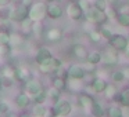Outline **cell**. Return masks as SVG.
<instances>
[{
    "label": "cell",
    "instance_id": "obj_33",
    "mask_svg": "<svg viewBox=\"0 0 129 117\" xmlns=\"http://www.w3.org/2000/svg\"><path fill=\"white\" fill-rule=\"evenodd\" d=\"M79 6H81V8L83 10V12H87L90 8H92V4L89 3V0H78Z\"/></svg>",
    "mask_w": 129,
    "mask_h": 117
},
{
    "label": "cell",
    "instance_id": "obj_31",
    "mask_svg": "<svg viewBox=\"0 0 129 117\" xmlns=\"http://www.w3.org/2000/svg\"><path fill=\"white\" fill-rule=\"evenodd\" d=\"M89 37H90V40H92L93 43H97V42H100V39L103 36H101L100 30H92L89 33Z\"/></svg>",
    "mask_w": 129,
    "mask_h": 117
},
{
    "label": "cell",
    "instance_id": "obj_8",
    "mask_svg": "<svg viewBox=\"0 0 129 117\" xmlns=\"http://www.w3.org/2000/svg\"><path fill=\"white\" fill-rule=\"evenodd\" d=\"M42 90H43V86H42V83H40L39 80H34V78H31V80H28L25 83V92L29 94L31 96H34L35 94L40 92Z\"/></svg>",
    "mask_w": 129,
    "mask_h": 117
},
{
    "label": "cell",
    "instance_id": "obj_23",
    "mask_svg": "<svg viewBox=\"0 0 129 117\" xmlns=\"http://www.w3.org/2000/svg\"><path fill=\"white\" fill-rule=\"evenodd\" d=\"M103 61L106 64V66H111V65H115L118 62V56L114 52H107L106 56L103 58Z\"/></svg>",
    "mask_w": 129,
    "mask_h": 117
},
{
    "label": "cell",
    "instance_id": "obj_14",
    "mask_svg": "<svg viewBox=\"0 0 129 117\" xmlns=\"http://www.w3.org/2000/svg\"><path fill=\"white\" fill-rule=\"evenodd\" d=\"M31 100H32L31 95L26 94V92H20L15 98V103H17L18 108H26L31 103Z\"/></svg>",
    "mask_w": 129,
    "mask_h": 117
},
{
    "label": "cell",
    "instance_id": "obj_46",
    "mask_svg": "<svg viewBox=\"0 0 129 117\" xmlns=\"http://www.w3.org/2000/svg\"><path fill=\"white\" fill-rule=\"evenodd\" d=\"M71 2H78V0H71Z\"/></svg>",
    "mask_w": 129,
    "mask_h": 117
},
{
    "label": "cell",
    "instance_id": "obj_10",
    "mask_svg": "<svg viewBox=\"0 0 129 117\" xmlns=\"http://www.w3.org/2000/svg\"><path fill=\"white\" fill-rule=\"evenodd\" d=\"M107 87H108V84H107V81L104 80V78L101 77H94L92 81V90L96 92V94H101V92H104L107 90Z\"/></svg>",
    "mask_w": 129,
    "mask_h": 117
},
{
    "label": "cell",
    "instance_id": "obj_24",
    "mask_svg": "<svg viewBox=\"0 0 129 117\" xmlns=\"http://www.w3.org/2000/svg\"><path fill=\"white\" fill-rule=\"evenodd\" d=\"M46 99H49V96H47V91H45V90H42L40 92H38L32 96V100L35 103H45Z\"/></svg>",
    "mask_w": 129,
    "mask_h": 117
},
{
    "label": "cell",
    "instance_id": "obj_20",
    "mask_svg": "<svg viewBox=\"0 0 129 117\" xmlns=\"http://www.w3.org/2000/svg\"><path fill=\"white\" fill-rule=\"evenodd\" d=\"M115 21H117L118 25L123 26V28H128L129 26V12H118Z\"/></svg>",
    "mask_w": 129,
    "mask_h": 117
},
{
    "label": "cell",
    "instance_id": "obj_4",
    "mask_svg": "<svg viewBox=\"0 0 129 117\" xmlns=\"http://www.w3.org/2000/svg\"><path fill=\"white\" fill-rule=\"evenodd\" d=\"M26 18H29V7L24 6V4H20L14 10H11V14H10V20L11 21H14V22H22Z\"/></svg>",
    "mask_w": 129,
    "mask_h": 117
},
{
    "label": "cell",
    "instance_id": "obj_38",
    "mask_svg": "<svg viewBox=\"0 0 129 117\" xmlns=\"http://www.w3.org/2000/svg\"><path fill=\"white\" fill-rule=\"evenodd\" d=\"M21 4H24V6H26V7H31L32 4H34V0H22Z\"/></svg>",
    "mask_w": 129,
    "mask_h": 117
},
{
    "label": "cell",
    "instance_id": "obj_42",
    "mask_svg": "<svg viewBox=\"0 0 129 117\" xmlns=\"http://www.w3.org/2000/svg\"><path fill=\"white\" fill-rule=\"evenodd\" d=\"M39 2H45V3H53L54 0H39Z\"/></svg>",
    "mask_w": 129,
    "mask_h": 117
},
{
    "label": "cell",
    "instance_id": "obj_17",
    "mask_svg": "<svg viewBox=\"0 0 129 117\" xmlns=\"http://www.w3.org/2000/svg\"><path fill=\"white\" fill-rule=\"evenodd\" d=\"M72 52H74V55H75L76 58H79V59H86L87 55H89L87 50L85 48V46H82V44H75L74 46Z\"/></svg>",
    "mask_w": 129,
    "mask_h": 117
},
{
    "label": "cell",
    "instance_id": "obj_21",
    "mask_svg": "<svg viewBox=\"0 0 129 117\" xmlns=\"http://www.w3.org/2000/svg\"><path fill=\"white\" fill-rule=\"evenodd\" d=\"M86 61H87V64L97 65V64H100V62L103 61V55H101L99 51H93V52H90L89 55H87Z\"/></svg>",
    "mask_w": 129,
    "mask_h": 117
},
{
    "label": "cell",
    "instance_id": "obj_22",
    "mask_svg": "<svg viewBox=\"0 0 129 117\" xmlns=\"http://www.w3.org/2000/svg\"><path fill=\"white\" fill-rule=\"evenodd\" d=\"M46 108L43 106V103H35L34 109H32V114L35 117H43L46 114Z\"/></svg>",
    "mask_w": 129,
    "mask_h": 117
},
{
    "label": "cell",
    "instance_id": "obj_30",
    "mask_svg": "<svg viewBox=\"0 0 129 117\" xmlns=\"http://www.w3.org/2000/svg\"><path fill=\"white\" fill-rule=\"evenodd\" d=\"M107 4H108L107 0H96L94 2V7L97 10H101V11H106L107 10Z\"/></svg>",
    "mask_w": 129,
    "mask_h": 117
},
{
    "label": "cell",
    "instance_id": "obj_15",
    "mask_svg": "<svg viewBox=\"0 0 129 117\" xmlns=\"http://www.w3.org/2000/svg\"><path fill=\"white\" fill-rule=\"evenodd\" d=\"M78 100H79V103H81V106L83 109H87V110H90V108H92V105L94 103V99H93L92 96H90L89 94H79V96H78Z\"/></svg>",
    "mask_w": 129,
    "mask_h": 117
},
{
    "label": "cell",
    "instance_id": "obj_26",
    "mask_svg": "<svg viewBox=\"0 0 129 117\" xmlns=\"http://www.w3.org/2000/svg\"><path fill=\"white\" fill-rule=\"evenodd\" d=\"M10 40H11V34L7 32H0V46H10Z\"/></svg>",
    "mask_w": 129,
    "mask_h": 117
},
{
    "label": "cell",
    "instance_id": "obj_43",
    "mask_svg": "<svg viewBox=\"0 0 129 117\" xmlns=\"http://www.w3.org/2000/svg\"><path fill=\"white\" fill-rule=\"evenodd\" d=\"M107 2H108V3H111V4H115L118 0H107Z\"/></svg>",
    "mask_w": 129,
    "mask_h": 117
},
{
    "label": "cell",
    "instance_id": "obj_18",
    "mask_svg": "<svg viewBox=\"0 0 129 117\" xmlns=\"http://www.w3.org/2000/svg\"><path fill=\"white\" fill-rule=\"evenodd\" d=\"M114 100L122 103L123 106H129V88H125L122 92L117 94V96L114 98Z\"/></svg>",
    "mask_w": 129,
    "mask_h": 117
},
{
    "label": "cell",
    "instance_id": "obj_5",
    "mask_svg": "<svg viewBox=\"0 0 129 117\" xmlns=\"http://www.w3.org/2000/svg\"><path fill=\"white\" fill-rule=\"evenodd\" d=\"M110 46H111L112 50L115 51H125L126 46L129 44V40L126 39L123 34H119V33H115L111 39L108 40Z\"/></svg>",
    "mask_w": 129,
    "mask_h": 117
},
{
    "label": "cell",
    "instance_id": "obj_13",
    "mask_svg": "<svg viewBox=\"0 0 129 117\" xmlns=\"http://www.w3.org/2000/svg\"><path fill=\"white\" fill-rule=\"evenodd\" d=\"M46 37H47V40L51 42V43H58L60 40L62 39V30L58 29V28H51V29L47 30Z\"/></svg>",
    "mask_w": 129,
    "mask_h": 117
},
{
    "label": "cell",
    "instance_id": "obj_3",
    "mask_svg": "<svg viewBox=\"0 0 129 117\" xmlns=\"http://www.w3.org/2000/svg\"><path fill=\"white\" fill-rule=\"evenodd\" d=\"M71 110H72V105L65 99H58L54 103L53 108H51L53 116H61V117H65L68 114H71Z\"/></svg>",
    "mask_w": 129,
    "mask_h": 117
},
{
    "label": "cell",
    "instance_id": "obj_27",
    "mask_svg": "<svg viewBox=\"0 0 129 117\" xmlns=\"http://www.w3.org/2000/svg\"><path fill=\"white\" fill-rule=\"evenodd\" d=\"M111 77L115 83H122L123 80H126L125 74H123V70H115V72H112Z\"/></svg>",
    "mask_w": 129,
    "mask_h": 117
},
{
    "label": "cell",
    "instance_id": "obj_19",
    "mask_svg": "<svg viewBox=\"0 0 129 117\" xmlns=\"http://www.w3.org/2000/svg\"><path fill=\"white\" fill-rule=\"evenodd\" d=\"M90 113H92L94 117H104L106 116V110H104V108L99 102H96V100H94V103L92 105V108H90Z\"/></svg>",
    "mask_w": 129,
    "mask_h": 117
},
{
    "label": "cell",
    "instance_id": "obj_36",
    "mask_svg": "<svg viewBox=\"0 0 129 117\" xmlns=\"http://www.w3.org/2000/svg\"><path fill=\"white\" fill-rule=\"evenodd\" d=\"M119 12H129V3H123L119 6Z\"/></svg>",
    "mask_w": 129,
    "mask_h": 117
},
{
    "label": "cell",
    "instance_id": "obj_7",
    "mask_svg": "<svg viewBox=\"0 0 129 117\" xmlns=\"http://www.w3.org/2000/svg\"><path fill=\"white\" fill-rule=\"evenodd\" d=\"M85 74H86V70L82 66H79V65H72V66L68 68V78H72V80H83Z\"/></svg>",
    "mask_w": 129,
    "mask_h": 117
},
{
    "label": "cell",
    "instance_id": "obj_41",
    "mask_svg": "<svg viewBox=\"0 0 129 117\" xmlns=\"http://www.w3.org/2000/svg\"><path fill=\"white\" fill-rule=\"evenodd\" d=\"M2 88H3V80H2V76H0V91H2Z\"/></svg>",
    "mask_w": 129,
    "mask_h": 117
},
{
    "label": "cell",
    "instance_id": "obj_29",
    "mask_svg": "<svg viewBox=\"0 0 129 117\" xmlns=\"http://www.w3.org/2000/svg\"><path fill=\"white\" fill-rule=\"evenodd\" d=\"M104 92H106V96L108 98V99H112V100H114V98L117 96V94H118L117 88H115L114 86H110V84H108V87H107V90Z\"/></svg>",
    "mask_w": 129,
    "mask_h": 117
},
{
    "label": "cell",
    "instance_id": "obj_1",
    "mask_svg": "<svg viewBox=\"0 0 129 117\" xmlns=\"http://www.w3.org/2000/svg\"><path fill=\"white\" fill-rule=\"evenodd\" d=\"M47 15V4L45 2H38L29 7V18L34 22H40Z\"/></svg>",
    "mask_w": 129,
    "mask_h": 117
},
{
    "label": "cell",
    "instance_id": "obj_2",
    "mask_svg": "<svg viewBox=\"0 0 129 117\" xmlns=\"http://www.w3.org/2000/svg\"><path fill=\"white\" fill-rule=\"evenodd\" d=\"M85 18H86L89 22L96 24V25H103V24H106L107 21L110 20L106 11L97 10L96 7H92L87 12H85Z\"/></svg>",
    "mask_w": 129,
    "mask_h": 117
},
{
    "label": "cell",
    "instance_id": "obj_25",
    "mask_svg": "<svg viewBox=\"0 0 129 117\" xmlns=\"http://www.w3.org/2000/svg\"><path fill=\"white\" fill-rule=\"evenodd\" d=\"M21 24V30L25 32V33H29V32H32V28H34V21L31 20V18H26V20H24Z\"/></svg>",
    "mask_w": 129,
    "mask_h": 117
},
{
    "label": "cell",
    "instance_id": "obj_6",
    "mask_svg": "<svg viewBox=\"0 0 129 117\" xmlns=\"http://www.w3.org/2000/svg\"><path fill=\"white\" fill-rule=\"evenodd\" d=\"M67 12H68V15H70V18H71V20H74V21L82 20L83 15H85L83 10L81 8V6H79L78 2H71V3L68 4Z\"/></svg>",
    "mask_w": 129,
    "mask_h": 117
},
{
    "label": "cell",
    "instance_id": "obj_37",
    "mask_svg": "<svg viewBox=\"0 0 129 117\" xmlns=\"http://www.w3.org/2000/svg\"><path fill=\"white\" fill-rule=\"evenodd\" d=\"M13 0H0V7H7Z\"/></svg>",
    "mask_w": 129,
    "mask_h": 117
},
{
    "label": "cell",
    "instance_id": "obj_35",
    "mask_svg": "<svg viewBox=\"0 0 129 117\" xmlns=\"http://www.w3.org/2000/svg\"><path fill=\"white\" fill-rule=\"evenodd\" d=\"M106 12L108 15V18H117V14H118V11H115L114 8H107Z\"/></svg>",
    "mask_w": 129,
    "mask_h": 117
},
{
    "label": "cell",
    "instance_id": "obj_16",
    "mask_svg": "<svg viewBox=\"0 0 129 117\" xmlns=\"http://www.w3.org/2000/svg\"><path fill=\"white\" fill-rule=\"evenodd\" d=\"M67 80H65L64 77H60V76H54L53 78H51V87L53 88H56L57 91H64L65 88H67Z\"/></svg>",
    "mask_w": 129,
    "mask_h": 117
},
{
    "label": "cell",
    "instance_id": "obj_12",
    "mask_svg": "<svg viewBox=\"0 0 129 117\" xmlns=\"http://www.w3.org/2000/svg\"><path fill=\"white\" fill-rule=\"evenodd\" d=\"M31 74H29V70L25 68H14V78L18 81H22L26 83L28 80H31Z\"/></svg>",
    "mask_w": 129,
    "mask_h": 117
},
{
    "label": "cell",
    "instance_id": "obj_39",
    "mask_svg": "<svg viewBox=\"0 0 129 117\" xmlns=\"http://www.w3.org/2000/svg\"><path fill=\"white\" fill-rule=\"evenodd\" d=\"M122 117H129V106H125V109H122Z\"/></svg>",
    "mask_w": 129,
    "mask_h": 117
},
{
    "label": "cell",
    "instance_id": "obj_9",
    "mask_svg": "<svg viewBox=\"0 0 129 117\" xmlns=\"http://www.w3.org/2000/svg\"><path fill=\"white\" fill-rule=\"evenodd\" d=\"M51 56H53L51 51L49 50V48H46V47H42V48L38 50L36 55H35V61H36L38 65H40V64H45L46 61H49Z\"/></svg>",
    "mask_w": 129,
    "mask_h": 117
},
{
    "label": "cell",
    "instance_id": "obj_44",
    "mask_svg": "<svg viewBox=\"0 0 129 117\" xmlns=\"http://www.w3.org/2000/svg\"><path fill=\"white\" fill-rule=\"evenodd\" d=\"M20 117H32V116H29V114L28 113H24V114H21V116Z\"/></svg>",
    "mask_w": 129,
    "mask_h": 117
},
{
    "label": "cell",
    "instance_id": "obj_28",
    "mask_svg": "<svg viewBox=\"0 0 129 117\" xmlns=\"http://www.w3.org/2000/svg\"><path fill=\"white\" fill-rule=\"evenodd\" d=\"M108 117H122V109L118 106H111L108 109Z\"/></svg>",
    "mask_w": 129,
    "mask_h": 117
},
{
    "label": "cell",
    "instance_id": "obj_34",
    "mask_svg": "<svg viewBox=\"0 0 129 117\" xmlns=\"http://www.w3.org/2000/svg\"><path fill=\"white\" fill-rule=\"evenodd\" d=\"M21 43V37L18 34H11V40H10V46H17Z\"/></svg>",
    "mask_w": 129,
    "mask_h": 117
},
{
    "label": "cell",
    "instance_id": "obj_40",
    "mask_svg": "<svg viewBox=\"0 0 129 117\" xmlns=\"http://www.w3.org/2000/svg\"><path fill=\"white\" fill-rule=\"evenodd\" d=\"M123 74H125V78H126V80H129V66L123 69Z\"/></svg>",
    "mask_w": 129,
    "mask_h": 117
},
{
    "label": "cell",
    "instance_id": "obj_32",
    "mask_svg": "<svg viewBox=\"0 0 129 117\" xmlns=\"http://www.w3.org/2000/svg\"><path fill=\"white\" fill-rule=\"evenodd\" d=\"M100 33H101V36H103L104 39H107V40H110L112 36H114V33H112L108 28H106V26H103V28L100 29Z\"/></svg>",
    "mask_w": 129,
    "mask_h": 117
},
{
    "label": "cell",
    "instance_id": "obj_11",
    "mask_svg": "<svg viewBox=\"0 0 129 117\" xmlns=\"http://www.w3.org/2000/svg\"><path fill=\"white\" fill-rule=\"evenodd\" d=\"M47 15L51 18V20H58V18L62 17V8L60 7V4L51 3L47 6Z\"/></svg>",
    "mask_w": 129,
    "mask_h": 117
},
{
    "label": "cell",
    "instance_id": "obj_45",
    "mask_svg": "<svg viewBox=\"0 0 129 117\" xmlns=\"http://www.w3.org/2000/svg\"><path fill=\"white\" fill-rule=\"evenodd\" d=\"M51 117H61V116H51Z\"/></svg>",
    "mask_w": 129,
    "mask_h": 117
}]
</instances>
